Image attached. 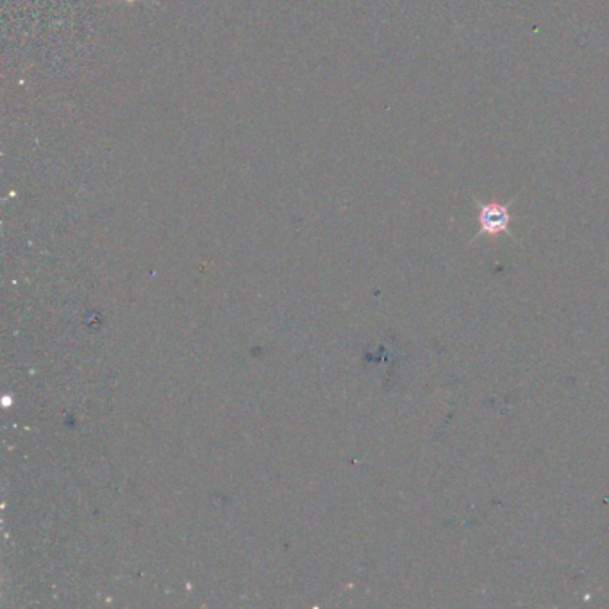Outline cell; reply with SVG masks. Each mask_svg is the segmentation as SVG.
Returning <instances> with one entry per match:
<instances>
[{
	"label": "cell",
	"instance_id": "cell-1",
	"mask_svg": "<svg viewBox=\"0 0 609 609\" xmlns=\"http://www.w3.org/2000/svg\"><path fill=\"white\" fill-rule=\"evenodd\" d=\"M522 192L516 193L511 200L501 204L497 200H491V202H481L474 197L475 209H477V234L474 236V239H477L479 236H501L508 234L509 238H513L516 241L515 234L511 232L509 225H511V206L520 199Z\"/></svg>",
	"mask_w": 609,
	"mask_h": 609
}]
</instances>
